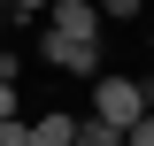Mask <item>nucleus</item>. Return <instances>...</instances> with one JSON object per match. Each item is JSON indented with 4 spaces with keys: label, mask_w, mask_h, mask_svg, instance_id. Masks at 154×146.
Here are the masks:
<instances>
[{
    "label": "nucleus",
    "mask_w": 154,
    "mask_h": 146,
    "mask_svg": "<svg viewBox=\"0 0 154 146\" xmlns=\"http://www.w3.org/2000/svg\"><path fill=\"white\" fill-rule=\"evenodd\" d=\"M93 115H108L116 131H131L139 115H146V85H139V77H108V69H100V77H93Z\"/></svg>",
    "instance_id": "obj_1"
},
{
    "label": "nucleus",
    "mask_w": 154,
    "mask_h": 146,
    "mask_svg": "<svg viewBox=\"0 0 154 146\" xmlns=\"http://www.w3.org/2000/svg\"><path fill=\"white\" fill-rule=\"evenodd\" d=\"M38 54L62 77H100V38H69V31H38Z\"/></svg>",
    "instance_id": "obj_2"
},
{
    "label": "nucleus",
    "mask_w": 154,
    "mask_h": 146,
    "mask_svg": "<svg viewBox=\"0 0 154 146\" xmlns=\"http://www.w3.org/2000/svg\"><path fill=\"white\" fill-rule=\"evenodd\" d=\"M38 23L46 31H69V38H100V0H54Z\"/></svg>",
    "instance_id": "obj_3"
},
{
    "label": "nucleus",
    "mask_w": 154,
    "mask_h": 146,
    "mask_svg": "<svg viewBox=\"0 0 154 146\" xmlns=\"http://www.w3.org/2000/svg\"><path fill=\"white\" fill-rule=\"evenodd\" d=\"M31 146H77V115H69V108L31 115Z\"/></svg>",
    "instance_id": "obj_4"
},
{
    "label": "nucleus",
    "mask_w": 154,
    "mask_h": 146,
    "mask_svg": "<svg viewBox=\"0 0 154 146\" xmlns=\"http://www.w3.org/2000/svg\"><path fill=\"white\" fill-rule=\"evenodd\" d=\"M77 146H123V131L108 115H77Z\"/></svg>",
    "instance_id": "obj_5"
},
{
    "label": "nucleus",
    "mask_w": 154,
    "mask_h": 146,
    "mask_svg": "<svg viewBox=\"0 0 154 146\" xmlns=\"http://www.w3.org/2000/svg\"><path fill=\"white\" fill-rule=\"evenodd\" d=\"M100 23H146V0H100Z\"/></svg>",
    "instance_id": "obj_6"
},
{
    "label": "nucleus",
    "mask_w": 154,
    "mask_h": 146,
    "mask_svg": "<svg viewBox=\"0 0 154 146\" xmlns=\"http://www.w3.org/2000/svg\"><path fill=\"white\" fill-rule=\"evenodd\" d=\"M123 146H154V108H146V115H139V123H131V131H123Z\"/></svg>",
    "instance_id": "obj_7"
},
{
    "label": "nucleus",
    "mask_w": 154,
    "mask_h": 146,
    "mask_svg": "<svg viewBox=\"0 0 154 146\" xmlns=\"http://www.w3.org/2000/svg\"><path fill=\"white\" fill-rule=\"evenodd\" d=\"M16 77H23V54H16V46H0V85H16Z\"/></svg>",
    "instance_id": "obj_8"
},
{
    "label": "nucleus",
    "mask_w": 154,
    "mask_h": 146,
    "mask_svg": "<svg viewBox=\"0 0 154 146\" xmlns=\"http://www.w3.org/2000/svg\"><path fill=\"white\" fill-rule=\"evenodd\" d=\"M8 115H16V85H0V123H8Z\"/></svg>",
    "instance_id": "obj_9"
},
{
    "label": "nucleus",
    "mask_w": 154,
    "mask_h": 146,
    "mask_svg": "<svg viewBox=\"0 0 154 146\" xmlns=\"http://www.w3.org/2000/svg\"><path fill=\"white\" fill-rule=\"evenodd\" d=\"M16 8H23V16H46V8H54V0H16Z\"/></svg>",
    "instance_id": "obj_10"
},
{
    "label": "nucleus",
    "mask_w": 154,
    "mask_h": 146,
    "mask_svg": "<svg viewBox=\"0 0 154 146\" xmlns=\"http://www.w3.org/2000/svg\"><path fill=\"white\" fill-rule=\"evenodd\" d=\"M146 38H154V0H146Z\"/></svg>",
    "instance_id": "obj_11"
},
{
    "label": "nucleus",
    "mask_w": 154,
    "mask_h": 146,
    "mask_svg": "<svg viewBox=\"0 0 154 146\" xmlns=\"http://www.w3.org/2000/svg\"><path fill=\"white\" fill-rule=\"evenodd\" d=\"M146 108H154V77H146Z\"/></svg>",
    "instance_id": "obj_12"
}]
</instances>
